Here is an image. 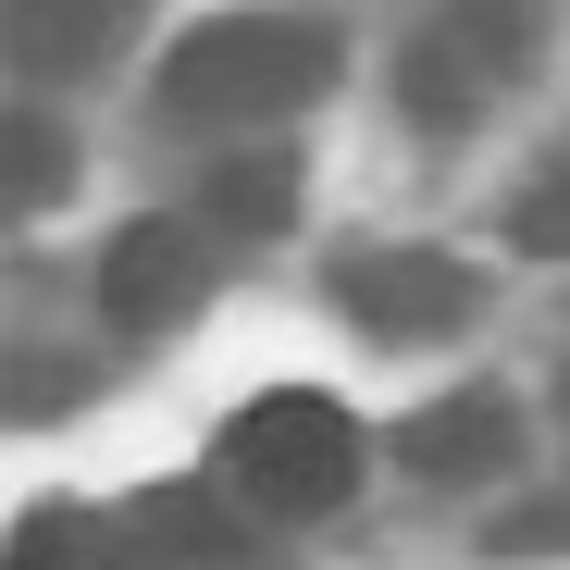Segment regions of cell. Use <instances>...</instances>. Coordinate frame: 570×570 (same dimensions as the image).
Here are the masks:
<instances>
[{
	"mask_svg": "<svg viewBox=\"0 0 570 570\" xmlns=\"http://www.w3.org/2000/svg\"><path fill=\"white\" fill-rule=\"evenodd\" d=\"M13 570H100V521L87 509H38L13 533Z\"/></svg>",
	"mask_w": 570,
	"mask_h": 570,
	"instance_id": "cell-9",
	"label": "cell"
},
{
	"mask_svg": "<svg viewBox=\"0 0 570 570\" xmlns=\"http://www.w3.org/2000/svg\"><path fill=\"white\" fill-rule=\"evenodd\" d=\"M484 546H497V558H570V484H558V497H533L521 521H497Z\"/></svg>",
	"mask_w": 570,
	"mask_h": 570,
	"instance_id": "cell-11",
	"label": "cell"
},
{
	"mask_svg": "<svg viewBox=\"0 0 570 570\" xmlns=\"http://www.w3.org/2000/svg\"><path fill=\"white\" fill-rule=\"evenodd\" d=\"M199 285H212V224H125L100 248V311L125 335H174L199 311Z\"/></svg>",
	"mask_w": 570,
	"mask_h": 570,
	"instance_id": "cell-4",
	"label": "cell"
},
{
	"mask_svg": "<svg viewBox=\"0 0 570 570\" xmlns=\"http://www.w3.org/2000/svg\"><path fill=\"white\" fill-rule=\"evenodd\" d=\"M137 570H149V558H137Z\"/></svg>",
	"mask_w": 570,
	"mask_h": 570,
	"instance_id": "cell-14",
	"label": "cell"
},
{
	"mask_svg": "<svg viewBox=\"0 0 570 570\" xmlns=\"http://www.w3.org/2000/svg\"><path fill=\"white\" fill-rule=\"evenodd\" d=\"M62 186H75V149H62V137L26 112V125H13V199L38 212V199H62Z\"/></svg>",
	"mask_w": 570,
	"mask_h": 570,
	"instance_id": "cell-10",
	"label": "cell"
},
{
	"mask_svg": "<svg viewBox=\"0 0 570 570\" xmlns=\"http://www.w3.org/2000/svg\"><path fill=\"white\" fill-rule=\"evenodd\" d=\"M285 212H298V161H285V149H236V161L199 186V224H212V236H236V248L285 236Z\"/></svg>",
	"mask_w": 570,
	"mask_h": 570,
	"instance_id": "cell-8",
	"label": "cell"
},
{
	"mask_svg": "<svg viewBox=\"0 0 570 570\" xmlns=\"http://www.w3.org/2000/svg\"><path fill=\"white\" fill-rule=\"evenodd\" d=\"M509 236H521V248H546V261H570V174L521 186V212H509Z\"/></svg>",
	"mask_w": 570,
	"mask_h": 570,
	"instance_id": "cell-12",
	"label": "cell"
},
{
	"mask_svg": "<svg viewBox=\"0 0 570 570\" xmlns=\"http://www.w3.org/2000/svg\"><path fill=\"white\" fill-rule=\"evenodd\" d=\"M335 311L385 347H422V335H459L484 311V273L446 248H360V261H335Z\"/></svg>",
	"mask_w": 570,
	"mask_h": 570,
	"instance_id": "cell-3",
	"label": "cell"
},
{
	"mask_svg": "<svg viewBox=\"0 0 570 570\" xmlns=\"http://www.w3.org/2000/svg\"><path fill=\"white\" fill-rule=\"evenodd\" d=\"M323 87H335V26H311V13H224V26H199L161 62L149 100L174 125H273V112L323 100Z\"/></svg>",
	"mask_w": 570,
	"mask_h": 570,
	"instance_id": "cell-1",
	"label": "cell"
},
{
	"mask_svg": "<svg viewBox=\"0 0 570 570\" xmlns=\"http://www.w3.org/2000/svg\"><path fill=\"white\" fill-rule=\"evenodd\" d=\"M224 471L261 497V509H347V484H360V422L335 410V397H311V385H273V397H248L236 422H224Z\"/></svg>",
	"mask_w": 570,
	"mask_h": 570,
	"instance_id": "cell-2",
	"label": "cell"
},
{
	"mask_svg": "<svg viewBox=\"0 0 570 570\" xmlns=\"http://www.w3.org/2000/svg\"><path fill=\"white\" fill-rule=\"evenodd\" d=\"M521 397H497V385H459V397H434V410H410L397 422V459L422 471V484H497V471L521 459Z\"/></svg>",
	"mask_w": 570,
	"mask_h": 570,
	"instance_id": "cell-5",
	"label": "cell"
},
{
	"mask_svg": "<svg viewBox=\"0 0 570 570\" xmlns=\"http://www.w3.org/2000/svg\"><path fill=\"white\" fill-rule=\"evenodd\" d=\"M558 422H570V385H558Z\"/></svg>",
	"mask_w": 570,
	"mask_h": 570,
	"instance_id": "cell-13",
	"label": "cell"
},
{
	"mask_svg": "<svg viewBox=\"0 0 570 570\" xmlns=\"http://www.w3.org/2000/svg\"><path fill=\"white\" fill-rule=\"evenodd\" d=\"M125 558H149V570H236V558H248V533H236V509L161 484V497H137V509H125Z\"/></svg>",
	"mask_w": 570,
	"mask_h": 570,
	"instance_id": "cell-7",
	"label": "cell"
},
{
	"mask_svg": "<svg viewBox=\"0 0 570 570\" xmlns=\"http://www.w3.org/2000/svg\"><path fill=\"white\" fill-rule=\"evenodd\" d=\"M149 0H13V62L26 75H100L137 38Z\"/></svg>",
	"mask_w": 570,
	"mask_h": 570,
	"instance_id": "cell-6",
	"label": "cell"
}]
</instances>
